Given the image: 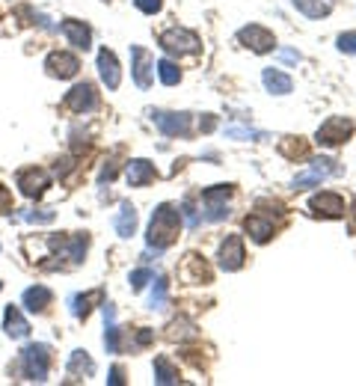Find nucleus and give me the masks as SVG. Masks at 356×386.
Instances as JSON below:
<instances>
[{"mask_svg":"<svg viewBox=\"0 0 356 386\" xmlns=\"http://www.w3.org/2000/svg\"><path fill=\"white\" fill-rule=\"evenodd\" d=\"M282 152L285 155H306V146H303V143H282Z\"/></svg>","mask_w":356,"mask_h":386,"instance_id":"nucleus-37","label":"nucleus"},{"mask_svg":"<svg viewBox=\"0 0 356 386\" xmlns=\"http://www.w3.org/2000/svg\"><path fill=\"white\" fill-rule=\"evenodd\" d=\"M69 375H71V378H83V380L95 375V363L89 359L86 351H74V354L69 357Z\"/></svg>","mask_w":356,"mask_h":386,"instance_id":"nucleus-24","label":"nucleus"},{"mask_svg":"<svg viewBox=\"0 0 356 386\" xmlns=\"http://www.w3.org/2000/svg\"><path fill=\"white\" fill-rule=\"evenodd\" d=\"M151 280V270H146V268H139V270H134L131 273V289L134 291H139V289H143V285Z\"/></svg>","mask_w":356,"mask_h":386,"instance_id":"nucleus-34","label":"nucleus"},{"mask_svg":"<svg viewBox=\"0 0 356 386\" xmlns=\"http://www.w3.org/2000/svg\"><path fill=\"white\" fill-rule=\"evenodd\" d=\"M4 330L12 336V339H24V336L30 333V324H27V318L18 312V306H6V312H4Z\"/></svg>","mask_w":356,"mask_h":386,"instance_id":"nucleus-20","label":"nucleus"},{"mask_svg":"<svg viewBox=\"0 0 356 386\" xmlns=\"http://www.w3.org/2000/svg\"><path fill=\"white\" fill-rule=\"evenodd\" d=\"M238 42L240 45H247L249 51H256V54H267V51H273V33L261 27V24H249V27H240L238 30Z\"/></svg>","mask_w":356,"mask_h":386,"instance_id":"nucleus-6","label":"nucleus"},{"mask_svg":"<svg viewBox=\"0 0 356 386\" xmlns=\"http://www.w3.org/2000/svg\"><path fill=\"white\" fill-rule=\"evenodd\" d=\"M160 48L170 54H178V57H187V54H199V36L190 33L184 27H172V30H163L160 33Z\"/></svg>","mask_w":356,"mask_h":386,"instance_id":"nucleus-3","label":"nucleus"},{"mask_svg":"<svg viewBox=\"0 0 356 386\" xmlns=\"http://www.w3.org/2000/svg\"><path fill=\"white\" fill-rule=\"evenodd\" d=\"M226 137H238V140H264V134L252 131V128H226Z\"/></svg>","mask_w":356,"mask_h":386,"instance_id":"nucleus-31","label":"nucleus"},{"mask_svg":"<svg viewBox=\"0 0 356 386\" xmlns=\"http://www.w3.org/2000/svg\"><path fill=\"white\" fill-rule=\"evenodd\" d=\"M110 383H113V386H122V383H125L122 368H119V366H113V371H110Z\"/></svg>","mask_w":356,"mask_h":386,"instance_id":"nucleus-38","label":"nucleus"},{"mask_svg":"<svg viewBox=\"0 0 356 386\" xmlns=\"http://www.w3.org/2000/svg\"><path fill=\"white\" fill-rule=\"evenodd\" d=\"M350 134H353V122L348 116H329L321 128H317L315 134V140L327 146V149H333V146H341V143H348L350 140Z\"/></svg>","mask_w":356,"mask_h":386,"instance_id":"nucleus-4","label":"nucleus"},{"mask_svg":"<svg viewBox=\"0 0 356 386\" xmlns=\"http://www.w3.org/2000/svg\"><path fill=\"white\" fill-rule=\"evenodd\" d=\"M98 74H101V81L107 83V90H119L122 71H119V63H116V54L107 51V48H101L98 51Z\"/></svg>","mask_w":356,"mask_h":386,"instance_id":"nucleus-14","label":"nucleus"},{"mask_svg":"<svg viewBox=\"0 0 356 386\" xmlns=\"http://www.w3.org/2000/svg\"><path fill=\"white\" fill-rule=\"evenodd\" d=\"M182 277H187L190 282H208L211 280V270L205 268V261H202L199 256L190 253L187 261H184V268H182Z\"/></svg>","mask_w":356,"mask_h":386,"instance_id":"nucleus-26","label":"nucleus"},{"mask_svg":"<svg viewBox=\"0 0 356 386\" xmlns=\"http://www.w3.org/2000/svg\"><path fill=\"white\" fill-rule=\"evenodd\" d=\"M137 229V208L131 202H122L119 205V214H116V232L119 238H131Z\"/></svg>","mask_w":356,"mask_h":386,"instance_id":"nucleus-23","label":"nucleus"},{"mask_svg":"<svg viewBox=\"0 0 356 386\" xmlns=\"http://www.w3.org/2000/svg\"><path fill=\"white\" fill-rule=\"evenodd\" d=\"M338 51H345V54H356V30H350V33H341V36H338Z\"/></svg>","mask_w":356,"mask_h":386,"instance_id":"nucleus-32","label":"nucleus"},{"mask_svg":"<svg viewBox=\"0 0 356 386\" xmlns=\"http://www.w3.org/2000/svg\"><path fill=\"white\" fill-rule=\"evenodd\" d=\"M104 301V291L101 289H93V291H86V294H78L71 301V315L74 318H86L89 315V309H93V303H101Z\"/></svg>","mask_w":356,"mask_h":386,"instance_id":"nucleus-25","label":"nucleus"},{"mask_svg":"<svg viewBox=\"0 0 356 386\" xmlns=\"http://www.w3.org/2000/svg\"><path fill=\"white\" fill-rule=\"evenodd\" d=\"M220 268L223 270H240L244 268V241L238 235H228L220 244Z\"/></svg>","mask_w":356,"mask_h":386,"instance_id":"nucleus-13","label":"nucleus"},{"mask_svg":"<svg viewBox=\"0 0 356 386\" xmlns=\"http://www.w3.org/2000/svg\"><path fill=\"white\" fill-rule=\"evenodd\" d=\"M333 172H336L333 160H327V158H315V160H312V167H309V172H303V176L294 179V191L315 188V184H321L327 176H333Z\"/></svg>","mask_w":356,"mask_h":386,"instance_id":"nucleus-11","label":"nucleus"},{"mask_svg":"<svg viewBox=\"0 0 356 386\" xmlns=\"http://www.w3.org/2000/svg\"><path fill=\"white\" fill-rule=\"evenodd\" d=\"M155 167L149 164V160H143V158H137V160H128V184L131 188H143V184H149V181H155Z\"/></svg>","mask_w":356,"mask_h":386,"instance_id":"nucleus-19","label":"nucleus"},{"mask_svg":"<svg viewBox=\"0 0 356 386\" xmlns=\"http://www.w3.org/2000/svg\"><path fill=\"white\" fill-rule=\"evenodd\" d=\"M294 6L306 18H327L333 12V0H294Z\"/></svg>","mask_w":356,"mask_h":386,"instance_id":"nucleus-27","label":"nucleus"},{"mask_svg":"<svg viewBox=\"0 0 356 386\" xmlns=\"http://www.w3.org/2000/svg\"><path fill=\"white\" fill-rule=\"evenodd\" d=\"M45 69L50 78H60V81H66V78H74L81 69V60L74 57V54H66V51H54V54H48L45 60Z\"/></svg>","mask_w":356,"mask_h":386,"instance_id":"nucleus-10","label":"nucleus"},{"mask_svg":"<svg viewBox=\"0 0 356 386\" xmlns=\"http://www.w3.org/2000/svg\"><path fill=\"white\" fill-rule=\"evenodd\" d=\"M21 366H24V375L36 383H45L48 380V366H50V347L48 345H27L21 351Z\"/></svg>","mask_w":356,"mask_h":386,"instance_id":"nucleus-2","label":"nucleus"},{"mask_svg":"<svg viewBox=\"0 0 356 386\" xmlns=\"http://www.w3.org/2000/svg\"><path fill=\"white\" fill-rule=\"evenodd\" d=\"M15 181H18V188H21V193H24V196L39 199V196L48 191L50 176H48L45 170H39V167H30V170H21L18 176H15Z\"/></svg>","mask_w":356,"mask_h":386,"instance_id":"nucleus-8","label":"nucleus"},{"mask_svg":"<svg viewBox=\"0 0 356 386\" xmlns=\"http://www.w3.org/2000/svg\"><path fill=\"white\" fill-rule=\"evenodd\" d=\"M228 199H232V188L228 184H217L202 193V205H205V217L211 223H220L228 217Z\"/></svg>","mask_w":356,"mask_h":386,"instance_id":"nucleus-5","label":"nucleus"},{"mask_svg":"<svg viewBox=\"0 0 356 386\" xmlns=\"http://www.w3.org/2000/svg\"><path fill=\"white\" fill-rule=\"evenodd\" d=\"M0 291H4V282H0Z\"/></svg>","mask_w":356,"mask_h":386,"instance_id":"nucleus-41","label":"nucleus"},{"mask_svg":"<svg viewBox=\"0 0 356 386\" xmlns=\"http://www.w3.org/2000/svg\"><path fill=\"white\" fill-rule=\"evenodd\" d=\"M9 211H12V193L0 184V214H9Z\"/></svg>","mask_w":356,"mask_h":386,"instance_id":"nucleus-36","label":"nucleus"},{"mask_svg":"<svg viewBox=\"0 0 356 386\" xmlns=\"http://www.w3.org/2000/svg\"><path fill=\"white\" fill-rule=\"evenodd\" d=\"M244 226H247V232L252 235V241H256V244L271 241V235H273V220H267L261 214H249L244 220Z\"/></svg>","mask_w":356,"mask_h":386,"instance_id":"nucleus-22","label":"nucleus"},{"mask_svg":"<svg viewBox=\"0 0 356 386\" xmlns=\"http://www.w3.org/2000/svg\"><path fill=\"white\" fill-rule=\"evenodd\" d=\"M131 60H134V81L139 90H149L151 86V69H155V60L149 57L146 48H139V45H131Z\"/></svg>","mask_w":356,"mask_h":386,"instance_id":"nucleus-12","label":"nucleus"},{"mask_svg":"<svg viewBox=\"0 0 356 386\" xmlns=\"http://www.w3.org/2000/svg\"><path fill=\"white\" fill-rule=\"evenodd\" d=\"M21 217H24V220H30V223H50L57 214H54V211H50V208H42L39 214H36V211H27V214H21Z\"/></svg>","mask_w":356,"mask_h":386,"instance_id":"nucleus-33","label":"nucleus"},{"mask_svg":"<svg viewBox=\"0 0 356 386\" xmlns=\"http://www.w3.org/2000/svg\"><path fill=\"white\" fill-rule=\"evenodd\" d=\"M149 342H151V333L149 330H143V333L137 336V345H149Z\"/></svg>","mask_w":356,"mask_h":386,"instance_id":"nucleus-39","label":"nucleus"},{"mask_svg":"<svg viewBox=\"0 0 356 386\" xmlns=\"http://www.w3.org/2000/svg\"><path fill=\"white\" fill-rule=\"evenodd\" d=\"M158 74H160V81L167 83V86H175L178 81H182V71H178V66L172 63V60H160V63H158Z\"/></svg>","mask_w":356,"mask_h":386,"instance_id":"nucleus-29","label":"nucleus"},{"mask_svg":"<svg viewBox=\"0 0 356 386\" xmlns=\"http://www.w3.org/2000/svg\"><path fill=\"white\" fill-rule=\"evenodd\" d=\"M214 128V116H205L202 119V131H211Z\"/></svg>","mask_w":356,"mask_h":386,"instance_id":"nucleus-40","label":"nucleus"},{"mask_svg":"<svg viewBox=\"0 0 356 386\" xmlns=\"http://www.w3.org/2000/svg\"><path fill=\"white\" fill-rule=\"evenodd\" d=\"M155 380L160 386H167V383H178V371L172 368V363L167 357H158L155 359Z\"/></svg>","mask_w":356,"mask_h":386,"instance_id":"nucleus-28","label":"nucleus"},{"mask_svg":"<svg viewBox=\"0 0 356 386\" xmlns=\"http://www.w3.org/2000/svg\"><path fill=\"white\" fill-rule=\"evenodd\" d=\"M62 33H66V39L74 45V48H81V51H89V45H93V30L86 27L83 21H62Z\"/></svg>","mask_w":356,"mask_h":386,"instance_id":"nucleus-16","label":"nucleus"},{"mask_svg":"<svg viewBox=\"0 0 356 386\" xmlns=\"http://www.w3.org/2000/svg\"><path fill=\"white\" fill-rule=\"evenodd\" d=\"M24 306L30 309V312H45V309L50 306V301H54V294H50L45 285H33V289H27L24 291Z\"/></svg>","mask_w":356,"mask_h":386,"instance_id":"nucleus-21","label":"nucleus"},{"mask_svg":"<svg viewBox=\"0 0 356 386\" xmlns=\"http://www.w3.org/2000/svg\"><path fill=\"white\" fill-rule=\"evenodd\" d=\"M151 119H155L160 134H167V137H187L190 134V113H167V110H155Z\"/></svg>","mask_w":356,"mask_h":386,"instance_id":"nucleus-9","label":"nucleus"},{"mask_svg":"<svg viewBox=\"0 0 356 386\" xmlns=\"http://www.w3.org/2000/svg\"><path fill=\"white\" fill-rule=\"evenodd\" d=\"M178 229H182V214H178L170 202H163V205L155 208V214H151L146 241H149V247H155V250L163 253L170 244H175Z\"/></svg>","mask_w":356,"mask_h":386,"instance_id":"nucleus-1","label":"nucleus"},{"mask_svg":"<svg viewBox=\"0 0 356 386\" xmlns=\"http://www.w3.org/2000/svg\"><path fill=\"white\" fill-rule=\"evenodd\" d=\"M309 208L321 217H341L345 214V199L338 193H317V196H312Z\"/></svg>","mask_w":356,"mask_h":386,"instance_id":"nucleus-15","label":"nucleus"},{"mask_svg":"<svg viewBox=\"0 0 356 386\" xmlns=\"http://www.w3.org/2000/svg\"><path fill=\"white\" fill-rule=\"evenodd\" d=\"M151 309H167V280L158 277L151 289Z\"/></svg>","mask_w":356,"mask_h":386,"instance_id":"nucleus-30","label":"nucleus"},{"mask_svg":"<svg viewBox=\"0 0 356 386\" xmlns=\"http://www.w3.org/2000/svg\"><path fill=\"white\" fill-rule=\"evenodd\" d=\"M50 244H54V247H62V253H66V259L71 261V265H81V261H83V256H86L89 238H86V235H74L71 241H69V238H60V241L54 238Z\"/></svg>","mask_w":356,"mask_h":386,"instance_id":"nucleus-17","label":"nucleus"},{"mask_svg":"<svg viewBox=\"0 0 356 386\" xmlns=\"http://www.w3.org/2000/svg\"><path fill=\"white\" fill-rule=\"evenodd\" d=\"M62 104L69 110H74V113H89V110L98 107V92H95L93 83H78L71 92H66Z\"/></svg>","mask_w":356,"mask_h":386,"instance_id":"nucleus-7","label":"nucleus"},{"mask_svg":"<svg viewBox=\"0 0 356 386\" xmlns=\"http://www.w3.org/2000/svg\"><path fill=\"white\" fill-rule=\"evenodd\" d=\"M134 4H137L139 12H146V15H155V12H160L163 0H134Z\"/></svg>","mask_w":356,"mask_h":386,"instance_id":"nucleus-35","label":"nucleus"},{"mask_svg":"<svg viewBox=\"0 0 356 386\" xmlns=\"http://www.w3.org/2000/svg\"><path fill=\"white\" fill-rule=\"evenodd\" d=\"M261 81L267 86V92H273V95H288L291 90H294V81H291L285 71H279V69H264Z\"/></svg>","mask_w":356,"mask_h":386,"instance_id":"nucleus-18","label":"nucleus"},{"mask_svg":"<svg viewBox=\"0 0 356 386\" xmlns=\"http://www.w3.org/2000/svg\"><path fill=\"white\" fill-rule=\"evenodd\" d=\"M353 214H356V205H353Z\"/></svg>","mask_w":356,"mask_h":386,"instance_id":"nucleus-42","label":"nucleus"}]
</instances>
